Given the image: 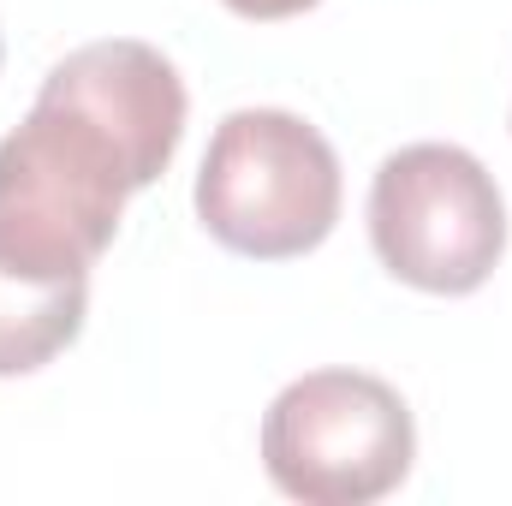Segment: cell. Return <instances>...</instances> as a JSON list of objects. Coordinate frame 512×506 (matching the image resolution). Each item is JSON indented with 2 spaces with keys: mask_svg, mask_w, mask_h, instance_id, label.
<instances>
[{
  "mask_svg": "<svg viewBox=\"0 0 512 506\" xmlns=\"http://www.w3.org/2000/svg\"><path fill=\"white\" fill-rule=\"evenodd\" d=\"M185 78L149 42L72 48L24 126L0 137V268L72 280L114 245L126 197L155 185L185 137Z\"/></svg>",
  "mask_w": 512,
  "mask_h": 506,
  "instance_id": "6da1fadb",
  "label": "cell"
},
{
  "mask_svg": "<svg viewBox=\"0 0 512 506\" xmlns=\"http://www.w3.org/2000/svg\"><path fill=\"white\" fill-rule=\"evenodd\" d=\"M197 215L209 239L256 262L316 251L340 221V155L286 108H239L209 137Z\"/></svg>",
  "mask_w": 512,
  "mask_h": 506,
  "instance_id": "7a4b0ae2",
  "label": "cell"
},
{
  "mask_svg": "<svg viewBox=\"0 0 512 506\" xmlns=\"http://www.w3.org/2000/svg\"><path fill=\"white\" fill-rule=\"evenodd\" d=\"M417 423L382 376L310 370L274 393L262 417V465L304 506H370L405 483Z\"/></svg>",
  "mask_w": 512,
  "mask_h": 506,
  "instance_id": "3957f363",
  "label": "cell"
},
{
  "mask_svg": "<svg viewBox=\"0 0 512 506\" xmlns=\"http://www.w3.org/2000/svg\"><path fill=\"white\" fill-rule=\"evenodd\" d=\"M370 245L393 280L417 292H477L507 251L495 173L459 143H405L376 167Z\"/></svg>",
  "mask_w": 512,
  "mask_h": 506,
  "instance_id": "277c9868",
  "label": "cell"
},
{
  "mask_svg": "<svg viewBox=\"0 0 512 506\" xmlns=\"http://www.w3.org/2000/svg\"><path fill=\"white\" fill-rule=\"evenodd\" d=\"M90 316V274L30 280L0 268V376H30L54 364Z\"/></svg>",
  "mask_w": 512,
  "mask_h": 506,
  "instance_id": "5b68a950",
  "label": "cell"
},
{
  "mask_svg": "<svg viewBox=\"0 0 512 506\" xmlns=\"http://www.w3.org/2000/svg\"><path fill=\"white\" fill-rule=\"evenodd\" d=\"M239 18H292V12H310L316 0H227Z\"/></svg>",
  "mask_w": 512,
  "mask_h": 506,
  "instance_id": "8992f818",
  "label": "cell"
},
{
  "mask_svg": "<svg viewBox=\"0 0 512 506\" xmlns=\"http://www.w3.org/2000/svg\"><path fill=\"white\" fill-rule=\"evenodd\" d=\"M0 54H6V48H0Z\"/></svg>",
  "mask_w": 512,
  "mask_h": 506,
  "instance_id": "52a82bcc",
  "label": "cell"
}]
</instances>
